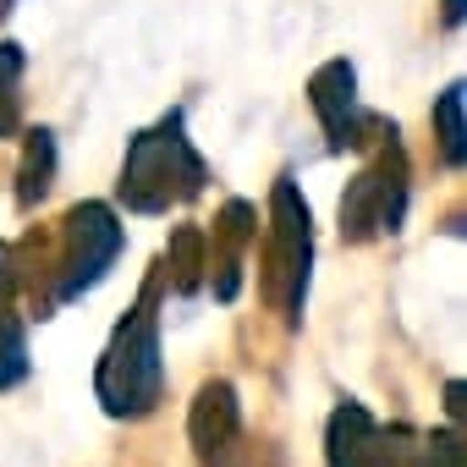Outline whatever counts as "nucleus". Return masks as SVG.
<instances>
[{"label": "nucleus", "instance_id": "obj_1", "mask_svg": "<svg viewBox=\"0 0 467 467\" xmlns=\"http://www.w3.org/2000/svg\"><path fill=\"white\" fill-rule=\"evenodd\" d=\"M154 297H160V281L143 286L138 308L116 325V336H110V347L99 358L94 396L105 401L110 418H143L160 401L165 363H160V314H154Z\"/></svg>", "mask_w": 467, "mask_h": 467}, {"label": "nucleus", "instance_id": "obj_2", "mask_svg": "<svg viewBox=\"0 0 467 467\" xmlns=\"http://www.w3.org/2000/svg\"><path fill=\"white\" fill-rule=\"evenodd\" d=\"M203 176H209V171H203L198 149L187 143L182 116H165V121H154L149 132H138V138L127 143L116 192H121V203H127L132 214H160V209H171V203L198 198V192H203Z\"/></svg>", "mask_w": 467, "mask_h": 467}, {"label": "nucleus", "instance_id": "obj_3", "mask_svg": "<svg viewBox=\"0 0 467 467\" xmlns=\"http://www.w3.org/2000/svg\"><path fill=\"white\" fill-rule=\"evenodd\" d=\"M308 270H314V220L292 182H275L270 192V248H265V292L281 308L286 325H303L308 303Z\"/></svg>", "mask_w": 467, "mask_h": 467}, {"label": "nucleus", "instance_id": "obj_4", "mask_svg": "<svg viewBox=\"0 0 467 467\" xmlns=\"http://www.w3.org/2000/svg\"><path fill=\"white\" fill-rule=\"evenodd\" d=\"M407 214V154L390 132V143L358 171V182L341 198V237L368 243V237H396Z\"/></svg>", "mask_w": 467, "mask_h": 467}, {"label": "nucleus", "instance_id": "obj_5", "mask_svg": "<svg viewBox=\"0 0 467 467\" xmlns=\"http://www.w3.org/2000/svg\"><path fill=\"white\" fill-rule=\"evenodd\" d=\"M116 254H121V225H116V214L105 203L67 209V220H61V286H56V303H72L88 286H99L105 270L116 265Z\"/></svg>", "mask_w": 467, "mask_h": 467}, {"label": "nucleus", "instance_id": "obj_6", "mask_svg": "<svg viewBox=\"0 0 467 467\" xmlns=\"http://www.w3.org/2000/svg\"><path fill=\"white\" fill-rule=\"evenodd\" d=\"M187 440H192L198 467H231V462H237V445H243V401H237V390H231V379H209L192 396Z\"/></svg>", "mask_w": 467, "mask_h": 467}, {"label": "nucleus", "instance_id": "obj_7", "mask_svg": "<svg viewBox=\"0 0 467 467\" xmlns=\"http://www.w3.org/2000/svg\"><path fill=\"white\" fill-rule=\"evenodd\" d=\"M308 99H314V110H319V121H325V132H330V149H352V143H363L358 72H352L347 61L319 67V72H314V83H308Z\"/></svg>", "mask_w": 467, "mask_h": 467}, {"label": "nucleus", "instance_id": "obj_8", "mask_svg": "<svg viewBox=\"0 0 467 467\" xmlns=\"http://www.w3.org/2000/svg\"><path fill=\"white\" fill-rule=\"evenodd\" d=\"M325 462L330 467H385V434L368 418V407L341 401L325 429Z\"/></svg>", "mask_w": 467, "mask_h": 467}, {"label": "nucleus", "instance_id": "obj_9", "mask_svg": "<svg viewBox=\"0 0 467 467\" xmlns=\"http://www.w3.org/2000/svg\"><path fill=\"white\" fill-rule=\"evenodd\" d=\"M214 231H220V259H214L220 275H214V297L231 303V297H237V286H243V248H248V237H254V209H248L243 198H231Z\"/></svg>", "mask_w": 467, "mask_h": 467}, {"label": "nucleus", "instance_id": "obj_10", "mask_svg": "<svg viewBox=\"0 0 467 467\" xmlns=\"http://www.w3.org/2000/svg\"><path fill=\"white\" fill-rule=\"evenodd\" d=\"M203 270H209V259H203V231H198V225H176V231H171V248H165V275H171V286H176V292H192V286L203 281Z\"/></svg>", "mask_w": 467, "mask_h": 467}, {"label": "nucleus", "instance_id": "obj_11", "mask_svg": "<svg viewBox=\"0 0 467 467\" xmlns=\"http://www.w3.org/2000/svg\"><path fill=\"white\" fill-rule=\"evenodd\" d=\"M50 182H56V138L39 127V132H28V154H23V182H17L23 209H34L50 192Z\"/></svg>", "mask_w": 467, "mask_h": 467}, {"label": "nucleus", "instance_id": "obj_12", "mask_svg": "<svg viewBox=\"0 0 467 467\" xmlns=\"http://www.w3.org/2000/svg\"><path fill=\"white\" fill-rule=\"evenodd\" d=\"M462 105H467V88H462V83H451V88L434 99V127H440V149H445V160H451V165H462V154H467Z\"/></svg>", "mask_w": 467, "mask_h": 467}, {"label": "nucleus", "instance_id": "obj_13", "mask_svg": "<svg viewBox=\"0 0 467 467\" xmlns=\"http://www.w3.org/2000/svg\"><path fill=\"white\" fill-rule=\"evenodd\" d=\"M23 121V50L0 45V138L17 132Z\"/></svg>", "mask_w": 467, "mask_h": 467}, {"label": "nucleus", "instance_id": "obj_14", "mask_svg": "<svg viewBox=\"0 0 467 467\" xmlns=\"http://www.w3.org/2000/svg\"><path fill=\"white\" fill-rule=\"evenodd\" d=\"M28 379V330L17 314H0V390Z\"/></svg>", "mask_w": 467, "mask_h": 467}, {"label": "nucleus", "instance_id": "obj_15", "mask_svg": "<svg viewBox=\"0 0 467 467\" xmlns=\"http://www.w3.org/2000/svg\"><path fill=\"white\" fill-rule=\"evenodd\" d=\"M418 467H462V434L456 429H440L418 445Z\"/></svg>", "mask_w": 467, "mask_h": 467}, {"label": "nucleus", "instance_id": "obj_16", "mask_svg": "<svg viewBox=\"0 0 467 467\" xmlns=\"http://www.w3.org/2000/svg\"><path fill=\"white\" fill-rule=\"evenodd\" d=\"M17 286H23V275H17V259H12V248H0V314H12V303H17Z\"/></svg>", "mask_w": 467, "mask_h": 467}, {"label": "nucleus", "instance_id": "obj_17", "mask_svg": "<svg viewBox=\"0 0 467 467\" xmlns=\"http://www.w3.org/2000/svg\"><path fill=\"white\" fill-rule=\"evenodd\" d=\"M445 412H451V423H462V379L445 385Z\"/></svg>", "mask_w": 467, "mask_h": 467}, {"label": "nucleus", "instance_id": "obj_18", "mask_svg": "<svg viewBox=\"0 0 467 467\" xmlns=\"http://www.w3.org/2000/svg\"><path fill=\"white\" fill-rule=\"evenodd\" d=\"M445 17H451V23H462V0H445Z\"/></svg>", "mask_w": 467, "mask_h": 467}]
</instances>
